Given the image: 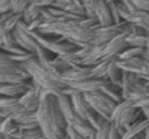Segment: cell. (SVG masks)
<instances>
[{"label":"cell","mask_w":149,"mask_h":139,"mask_svg":"<svg viewBox=\"0 0 149 139\" xmlns=\"http://www.w3.org/2000/svg\"><path fill=\"white\" fill-rule=\"evenodd\" d=\"M141 109H143V113H144V116L149 119V108H141Z\"/></svg>","instance_id":"obj_34"},{"label":"cell","mask_w":149,"mask_h":139,"mask_svg":"<svg viewBox=\"0 0 149 139\" xmlns=\"http://www.w3.org/2000/svg\"><path fill=\"white\" fill-rule=\"evenodd\" d=\"M141 57H144L145 59H149V39H148V44H147V46H145V50H144Z\"/></svg>","instance_id":"obj_33"},{"label":"cell","mask_w":149,"mask_h":139,"mask_svg":"<svg viewBox=\"0 0 149 139\" xmlns=\"http://www.w3.org/2000/svg\"><path fill=\"white\" fill-rule=\"evenodd\" d=\"M31 76L29 72H10V74H0V83H25L30 80Z\"/></svg>","instance_id":"obj_18"},{"label":"cell","mask_w":149,"mask_h":139,"mask_svg":"<svg viewBox=\"0 0 149 139\" xmlns=\"http://www.w3.org/2000/svg\"><path fill=\"white\" fill-rule=\"evenodd\" d=\"M13 36H15V39L18 45H20L22 49L28 50V51L36 53L37 49H38L39 44L37 42V39L34 38V36L28 30V26H26V22H24L22 20L17 24L15 29H13Z\"/></svg>","instance_id":"obj_6"},{"label":"cell","mask_w":149,"mask_h":139,"mask_svg":"<svg viewBox=\"0 0 149 139\" xmlns=\"http://www.w3.org/2000/svg\"><path fill=\"white\" fill-rule=\"evenodd\" d=\"M103 1H106V3H109V4H110V3H114V1H119V0H103Z\"/></svg>","instance_id":"obj_36"},{"label":"cell","mask_w":149,"mask_h":139,"mask_svg":"<svg viewBox=\"0 0 149 139\" xmlns=\"http://www.w3.org/2000/svg\"><path fill=\"white\" fill-rule=\"evenodd\" d=\"M39 0H30V3H38Z\"/></svg>","instance_id":"obj_37"},{"label":"cell","mask_w":149,"mask_h":139,"mask_svg":"<svg viewBox=\"0 0 149 139\" xmlns=\"http://www.w3.org/2000/svg\"><path fill=\"white\" fill-rule=\"evenodd\" d=\"M149 126V119L147 117L139 119L127 129L123 139H145V130Z\"/></svg>","instance_id":"obj_13"},{"label":"cell","mask_w":149,"mask_h":139,"mask_svg":"<svg viewBox=\"0 0 149 139\" xmlns=\"http://www.w3.org/2000/svg\"><path fill=\"white\" fill-rule=\"evenodd\" d=\"M33 84V80H28L25 83H0V95L10 96L20 98Z\"/></svg>","instance_id":"obj_10"},{"label":"cell","mask_w":149,"mask_h":139,"mask_svg":"<svg viewBox=\"0 0 149 139\" xmlns=\"http://www.w3.org/2000/svg\"><path fill=\"white\" fill-rule=\"evenodd\" d=\"M107 83H110V80L107 77L105 79H97V77H90L86 80H81V81H67V84L70 87H72L73 89L80 91V92H93V91L102 89L103 85H106Z\"/></svg>","instance_id":"obj_8"},{"label":"cell","mask_w":149,"mask_h":139,"mask_svg":"<svg viewBox=\"0 0 149 139\" xmlns=\"http://www.w3.org/2000/svg\"><path fill=\"white\" fill-rule=\"evenodd\" d=\"M55 1H56V0H39L37 4H39L42 8H45V7H51Z\"/></svg>","instance_id":"obj_32"},{"label":"cell","mask_w":149,"mask_h":139,"mask_svg":"<svg viewBox=\"0 0 149 139\" xmlns=\"http://www.w3.org/2000/svg\"><path fill=\"white\" fill-rule=\"evenodd\" d=\"M25 67L29 71V74H30L33 81H36L38 85H41L45 89L50 91V92L54 93V95H56V96L62 95L63 88L60 87L59 84L55 83V80L51 77L47 67H45V66L39 62V59L37 57L31 58L28 62H25Z\"/></svg>","instance_id":"obj_3"},{"label":"cell","mask_w":149,"mask_h":139,"mask_svg":"<svg viewBox=\"0 0 149 139\" xmlns=\"http://www.w3.org/2000/svg\"><path fill=\"white\" fill-rule=\"evenodd\" d=\"M71 100L72 104L76 109V112L79 113V116H81L84 119L90 122L93 127H97L98 125V118H100V114L94 110V109L90 106V104L88 102L86 97H85L84 92H80V91H74L71 95Z\"/></svg>","instance_id":"obj_5"},{"label":"cell","mask_w":149,"mask_h":139,"mask_svg":"<svg viewBox=\"0 0 149 139\" xmlns=\"http://www.w3.org/2000/svg\"><path fill=\"white\" fill-rule=\"evenodd\" d=\"M114 58L115 57H107V58H105L102 62H100L95 66H93V70H92L93 77H97V79H105V77H107L109 66H110L111 60H113Z\"/></svg>","instance_id":"obj_19"},{"label":"cell","mask_w":149,"mask_h":139,"mask_svg":"<svg viewBox=\"0 0 149 139\" xmlns=\"http://www.w3.org/2000/svg\"><path fill=\"white\" fill-rule=\"evenodd\" d=\"M81 1H82V5H84L86 16L95 18V7H97L98 0H81Z\"/></svg>","instance_id":"obj_25"},{"label":"cell","mask_w":149,"mask_h":139,"mask_svg":"<svg viewBox=\"0 0 149 139\" xmlns=\"http://www.w3.org/2000/svg\"><path fill=\"white\" fill-rule=\"evenodd\" d=\"M95 18H97L98 24L102 26H109L113 25L114 18H113V13H111V8L110 4L103 0H98L97 7H95Z\"/></svg>","instance_id":"obj_12"},{"label":"cell","mask_w":149,"mask_h":139,"mask_svg":"<svg viewBox=\"0 0 149 139\" xmlns=\"http://www.w3.org/2000/svg\"><path fill=\"white\" fill-rule=\"evenodd\" d=\"M30 4V0H12V11L15 13H22Z\"/></svg>","instance_id":"obj_26"},{"label":"cell","mask_w":149,"mask_h":139,"mask_svg":"<svg viewBox=\"0 0 149 139\" xmlns=\"http://www.w3.org/2000/svg\"><path fill=\"white\" fill-rule=\"evenodd\" d=\"M110 127H111V119L100 114L98 125L95 127V139H109Z\"/></svg>","instance_id":"obj_17"},{"label":"cell","mask_w":149,"mask_h":139,"mask_svg":"<svg viewBox=\"0 0 149 139\" xmlns=\"http://www.w3.org/2000/svg\"><path fill=\"white\" fill-rule=\"evenodd\" d=\"M140 81V76L135 72L131 71H124L123 72V81H122V95L123 98L127 100L130 96V93L132 92V89L135 88V85Z\"/></svg>","instance_id":"obj_14"},{"label":"cell","mask_w":149,"mask_h":139,"mask_svg":"<svg viewBox=\"0 0 149 139\" xmlns=\"http://www.w3.org/2000/svg\"><path fill=\"white\" fill-rule=\"evenodd\" d=\"M42 22H43V17H42V16H39L38 18H36V20L31 21L30 24H26V26H28V30H29V32L38 30V28L41 26Z\"/></svg>","instance_id":"obj_28"},{"label":"cell","mask_w":149,"mask_h":139,"mask_svg":"<svg viewBox=\"0 0 149 139\" xmlns=\"http://www.w3.org/2000/svg\"><path fill=\"white\" fill-rule=\"evenodd\" d=\"M135 106H137V108H149V96L141 98V100L135 101Z\"/></svg>","instance_id":"obj_31"},{"label":"cell","mask_w":149,"mask_h":139,"mask_svg":"<svg viewBox=\"0 0 149 139\" xmlns=\"http://www.w3.org/2000/svg\"><path fill=\"white\" fill-rule=\"evenodd\" d=\"M139 9L149 11V0H131Z\"/></svg>","instance_id":"obj_30"},{"label":"cell","mask_w":149,"mask_h":139,"mask_svg":"<svg viewBox=\"0 0 149 139\" xmlns=\"http://www.w3.org/2000/svg\"><path fill=\"white\" fill-rule=\"evenodd\" d=\"M118 57H115L113 60H111L110 66H109L107 70V79L110 80L113 84L118 85V87L122 88V81H123V68L118 65Z\"/></svg>","instance_id":"obj_15"},{"label":"cell","mask_w":149,"mask_h":139,"mask_svg":"<svg viewBox=\"0 0 149 139\" xmlns=\"http://www.w3.org/2000/svg\"><path fill=\"white\" fill-rule=\"evenodd\" d=\"M41 12H42V7L37 3H30L28 5L25 11L22 12V21L26 24H30L33 20L38 18L41 16Z\"/></svg>","instance_id":"obj_20"},{"label":"cell","mask_w":149,"mask_h":139,"mask_svg":"<svg viewBox=\"0 0 149 139\" xmlns=\"http://www.w3.org/2000/svg\"><path fill=\"white\" fill-rule=\"evenodd\" d=\"M12 139H46V135L41 126H37L28 130H18L12 135Z\"/></svg>","instance_id":"obj_16"},{"label":"cell","mask_w":149,"mask_h":139,"mask_svg":"<svg viewBox=\"0 0 149 139\" xmlns=\"http://www.w3.org/2000/svg\"><path fill=\"white\" fill-rule=\"evenodd\" d=\"M102 92H105L106 95L109 96V97H111L113 100H115L116 102H120V101H123V95H122V88L118 87V85L113 84V83H107L106 85H103L102 87Z\"/></svg>","instance_id":"obj_21"},{"label":"cell","mask_w":149,"mask_h":139,"mask_svg":"<svg viewBox=\"0 0 149 139\" xmlns=\"http://www.w3.org/2000/svg\"><path fill=\"white\" fill-rule=\"evenodd\" d=\"M65 134H67L68 139H84L82 135L79 133V130L73 126V125L67 124V127H65Z\"/></svg>","instance_id":"obj_27"},{"label":"cell","mask_w":149,"mask_h":139,"mask_svg":"<svg viewBox=\"0 0 149 139\" xmlns=\"http://www.w3.org/2000/svg\"><path fill=\"white\" fill-rule=\"evenodd\" d=\"M145 139H149V126L147 127V130H145Z\"/></svg>","instance_id":"obj_35"},{"label":"cell","mask_w":149,"mask_h":139,"mask_svg":"<svg viewBox=\"0 0 149 139\" xmlns=\"http://www.w3.org/2000/svg\"><path fill=\"white\" fill-rule=\"evenodd\" d=\"M149 34L148 36H137V34H126V42L128 46H139V47H145L148 44Z\"/></svg>","instance_id":"obj_23"},{"label":"cell","mask_w":149,"mask_h":139,"mask_svg":"<svg viewBox=\"0 0 149 139\" xmlns=\"http://www.w3.org/2000/svg\"><path fill=\"white\" fill-rule=\"evenodd\" d=\"M12 11V0H0V13Z\"/></svg>","instance_id":"obj_29"},{"label":"cell","mask_w":149,"mask_h":139,"mask_svg":"<svg viewBox=\"0 0 149 139\" xmlns=\"http://www.w3.org/2000/svg\"><path fill=\"white\" fill-rule=\"evenodd\" d=\"M92 66H85V65H79V66H72L63 72V77H64L65 83L67 81H81V80H86L93 77L92 75Z\"/></svg>","instance_id":"obj_9"},{"label":"cell","mask_w":149,"mask_h":139,"mask_svg":"<svg viewBox=\"0 0 149 139\" xmlns=\"http://www.w3.org/2000/svg\"><path fill=\"white\" fill-rule=\"evenodd\" d=\"M37 117H38L39 126L46 135V139L67 138L65 134L67 121L58 102L56 95L50 93L49 97L41 101L37 109Z\"/></svg>","instance_id":"obj_2"},{"label":"cell","mask_w":149,"mask_h":139,"mask_svg":"<svg viewBox=\"0 0 149 139\" xmlns=\"http://www.w3.org/2000/svg\"><path fill=\"white\" fill-rule=\"evenodd\" d=\"M41 91H42L41 85H38L36 81H33L31 87L29 88V89L26 91L18 100H20V102L28 110L34 112V110L38 109L39 104H41Z\"/></svg>","instance_id":"obj_7"},{"label":"cell","mask_w":149,"mask_h":139,"mask_svg":"<svg viewBox=\"0 0 149 139\" xmlns=\"http://www.w3.org/2000/svg\"><path fill=\"white\" fill-rule=\"evenodd\" d=\"M41 16L43 17V22L38 28L39 33L49 34V36H62L77 44L80 47L92 45L93 29L82 28L79 22L80 20L55 17L47 7L42 8Z\"/></svg>","instance_id":"obj_1"},{"label":"cell","mask_w":149,"mask_h":139,"mask_svg":"<svg viewBox=\"0 0 149 139\" xmlns=\"http://www.w3.org/2000/svg\"><path fill=\"white\" fill-rule=\"evenodd\" d=\"M21 20H22V13H15L7 21L0 22V32H13V29L17 26Z\"/></svg>","instance_id":"obj_22"},{"label":"cell","mask_w":149,"mask_h":139,"mask_svg":"<svg viewBox=\"0 0 149 139\" xmlns=\"http://www.w3.org/2000/svg\"><path fill=\"white\" fill-rule=\"evenodd\" d=\"M84 95H85V97H86L88 102L90 104V106H92L98 114L111 119V116H113L114 110H115L116 105H118V102H116L115 100L109 97V96L106 95L105 92H102L101 89L93 91V92H86V93H84Z\"/></svg>","instance_id":"obj_4"},{"label":"cell","mask_w":149,"mask_h":139,"mask_svg":"<svg viewBox=\"0 0 149 139\" xmlns=\"http://www.w3.org/2000/svg\"><path fill=\"white\" fill-rule=\"evenodd\" d=\"M144 50H145V47L128 46L118 55V59H131V58H135V57H141Z\"/></svg>","instance_id":"obj_24"},{"label":"cell","mask_w":149,"mask_h":139,"mask_svg":"<svg viewBox=\"0 0 149 139\" xmlns=\"http://www.w3.org/2000/svg\"><path fill=\"white\" fill-rule=\"evenodd\" d=\"M126 34L127 33H120L115 36L113 39L105 44V54L107 57H118L124 49L128 47L126 42Z\"/></svg>","instance_id":"obj_11"}]
</instances>
